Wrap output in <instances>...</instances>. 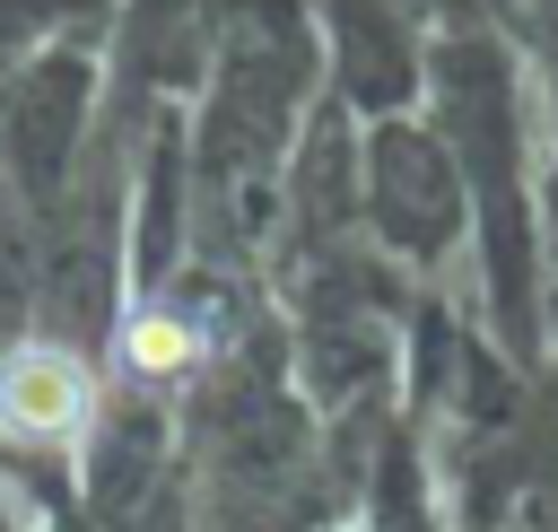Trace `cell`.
<instances>
[{
  "instance_id": "cell-2",
  "label": "cell",
  "mask_w": 558,
  "mask_h": 532,
  "mask_svg": "<svg viewBox=\"0 0 558 532\" xmlns=\"http://www.w3.org/2000/svg\"><path fill=\"white\" fill-rule=\"evenodd\" d=\"M122 358H131L140 375H174V366L192 358V331H183L174 314H140V323H131V340H122Z\"/></svg>"
},
{
  "instance_id": "cell-1",
  "label": "cell",
  "mask_w": 558,
  "mask_h": 532,
  "mask_svg": "<svg viewBox=\"0 0 558 532\" xmlns=\"http://www.w3.org/2000/svg\"><path fill=\"white\" fill-rule=\"evenodd\" d=\"M87 419V366L70 349H9L0 358V427L9 436H70Z\"/></svg>"
}]
</instances>
